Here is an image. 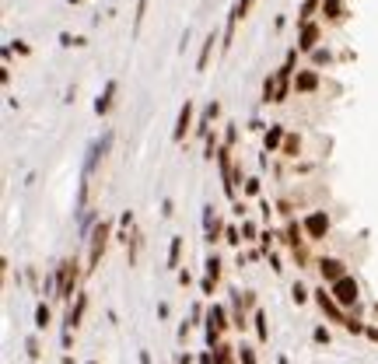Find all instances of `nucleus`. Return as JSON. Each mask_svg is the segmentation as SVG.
I'll use <instances>...</instances> for the list:
<instances>
[{"label":"nucleus","mask_w":378,"mask_h":364,"mask_svg":"<svg viewBox=\"0 0 378 364\" xmlns=\"http://www.w3.org/2000/svg\"><path fill=\"white\" fill-rule=\"evenodd\" d=\"M333 294H336L340 305H354V301H357V284L350 280V277H340L336 287H333Z\"/></svg>","instance_id":"1"},{"label":"nucleus","mask_w":378,"mask_h":364,"mask_svg":"<svg viewBox=\"0 0 378 364\" xmlns=\"http://www.w3.org/2000/svg\"><path fill=\"white\" fill-rule=\"evenodd\" d=\"M179 252H182V238H172V249H168V266H179Z\"/></svg>","instance_id":"9"},{"label":"nucleus","mask_w":378,"mask_h":364,"mask_svg":"<svg viewBox=\"0 0 378 364\" xmlns=\"http://www.w3.org/2000/svg\"><path fill=\"white\" fill-rule=\"evenodd\" d=\"M105 235H109V224H102L98 231H95V242H91V263H98L102 245H105Z\"/></svg>","instance_id":"4"},{"label":"nucleus","mask_w":378,"mask_h":364,"mask_svg":"<svg viewBox=\"0 0 378 364\" xmlns=\"http://www.w3.org/2000/svg\"><path fill=\"white\" fill-rule=\"evenodd\" d=\"M322 277L326 280H340L343 277V263L340 259H322Z\"/></svg>","instance_id":"3"},{"label":"nucleus","mask_w":378,"mask_h":364,"mask_svg":"<svg viewBox=\"0 0 378 364\" xmlns=\"http://www.w3.org/2000/svg\"><path fill=\"white\" fill-rule=\"evenodd\" d=\"M280 144V126H273L270 133H266V147H277Z\"/></svg>","instance_id":"15"},{"label":"nucleus","mask_w":378,"mask_h":364,"mask_svg":"<svg viewBox=\"0 0 378 364\" xmlns=\"http://www.w3.org/2000/svg\"><path fill=\"white\" fill-rule=\"evenodd\" d=\"M189 119H193V105L186 102V105H182V112H179V126H175V140H182V137H186V130H189Z\"/></svg>","instance_id":"2"},{"label":"nucleus","mask_w":378,"mask_h":364,"mask_svg":"<svg viewBox=\"0 0 378 364\" xmlns=\"http://www.w3.org/2000/svg\"><path fill=\"white\" fill-rule=\"evenodd\" d=\"M305 298H308V294H305V287H301V284H294V301H305Z\"/></svg>","instance_id":"18"},{"label":"nucleus","mask_w":378,"mask_h":364,"mask_svg":"<svg viewBox=\"0 0 378 364\" xmlns=\"http://www.w3.org/2000/svg\"><path fill=\"white\" fill-rule=\"evenodd\" d=\"M242 7H249V0H242Z\"/></svg>","instance_id":"23"},{"label":"nucleus","mask_w":378,"mask_h":364,"mask_svg":"<svg viewBox=\"0 0 378 364\" xmlns=\"http://www.w3.org/2000/svg\"><path fill=\"white\" fill-rule=\"evenodd\" d=\"M238 357H242V364H256V354H252L249 347H242V350H238Z\"/></svg>","instance_id":"16"},{"label":"nucleus","mask_w":378,"mask_h":364,"mask_svg":"<svg viewBox=\"0 0 378 364\" xmlns=\"http://www.w3.org/2000/svg\"><path fill=\"white\" fill-rule=\"evenodd\" d=\"M210 49H214V35H207V42H203V53H200V70L207 67V56H210Z\"/></svg>","instance_id":"11"},{"label":"nucleus","mask_w":378,"mask_h":364,"mask_svg":"<svg viewBox=\"0 0 378 364\" xmlns=\"http://www.w3.org/2000/svg\"><path fill=\"white\" fill-rule=\"evenodd\" d=\"M315 340L319 343H329V329H315Z\"/></svg>","instance_id":"17"},{"label":"nucleus","mask_w":378,"mask_h":364,"mask_svg":"<svg viewBox=\"0 0 378 364\" xmlns=\"http://www.w3.org/2000/svg\"><path fill=\"white\" fill-rule=\"evenodd\" d=\"M144 7H147V0H140V4H137V25L144 21Z\"/></svg>","instance_id":"19"},{"label":"nucleus","mask_w":378,"mask_h":364,"mask_svg":"<svg viewBox=\"0 0 378 364\" xmlns=\"http://www.w3.org/2000/svg\"><path fill=\"white\" fill-rule=\"evenodd\" d=\"M308 231H312V235H322V231H326V214H312V217H308Z\"/></svg>","instance_id":"6"},{"label":"nucleus","mask_w":378,"mask_h":364,"mask_svg":"<svg viewBox=\"0 0 378 364\" xmlns=\"http://www.w3.org/2000/svg\"><path fill=\"white\" fill-rule=\"evenodd\" d=\"M298 88H301V91H312V88H315V74H301Z\"/></svg>","instance_id":"12"},{"label":"nucleus","mask_w":378,"mask_h":364,"mask_svg":"<svg viewBox=\"0 0 378 364\" xmlns=\"http://www.w3.org/2000/svg\"><path fill=\"white\" fill-rule=\"evenodd\" d=\"M91 364H95V361H91Z\"/></svg>","instance_id":"24"},{"label":"nucleus","mask_w":378,"mask_h":364,"mask_svg":"<svg viewBox=\"0 0 378 364\" xmlns=\"http://www.w3.org/2000/svg\"><path fill=\"white\" fill-rule=\"evenodd\" d=\"M256 333H259V340H266V315L263 312L256 315Z\"/></svg>","instance_id":"14"},{"label":"nucleus","mask_w":378,"mask_h":364,"mask_svg":"<svg viewBox=\"0 0 378 364\" xmlns=\"http://www.w3.org/2000/svg\"><path fill=\"white\" fill-rule=\"evenodd\" d=\"M140 364H151V354H147V350H140Z\"/></svg>","instance_id":"20"},{"label":"nucleus","mask_w":378,"mask_h":364,"mask_svg":"<svg viewBox=\"0 0 378 364\" xmlns=\"http://www.w3.org/2000/svg\"><path fill=\"white\" fill-rule=\"evenodd\" d=\"M315 35H319L315 25H305V28H301V49H312V46H315Z\"/></svg>","instance_id":"5"},{"label":"nucleus","mask_w":378,"mask_h":364,"mask_svg":"<svg viewBox=\"0 0 378 364\" xmlns=\"http://www.w3.org/2000/svg\"><path fill=\"white\" fill-rule=\"evenodd\" d=\"M112 91H116V84L109 81V88H105V95H102V98L95 102V109H98V112H109V102H112Z\"/></svg>","instance_id":"7"},{"label":"nucleus","mask_w":378,"mask_h":364,"mask_svg":"<svg viewBox=\"0 0 378 364\" xmlns=\"http://www.w3.org/2000/svg\"><path fill=\"white\" fill-rule=\"evenodd\" d=\"M207 273H210V277L217 280V273H221V263H217V256H210V259H207Z\"/></svg>","instance_id":"13"},{"label":"nucleus","mask_w":378,"mask_h":364,"mask_svg":"<svg viewBox=\"0 0 378 364\" xmlns=\"http://www.w3.org/2000/svg\"><path fill=\"white\" fill-rule=\"evenodd\" d=\"M312 7H315V0H305V14H308V11H312Z\"/></svg>","instance_id":"21"},{"label":"nucleus","mask_w":378,"mask_h":364,"mask_svg":"<svg viewBox=\"0 0 378 364\" xmlns=\"http://www.w3.org/2000/svg\"><path fill=\"white\" fill-rule=\"evenodd\" d=\"M371 340H378V329H371Z\"/></svg>","instance_id":"22"},{"label":"nucleus","mask_w":378,"mask_h":364,"mask_svg":"<svg viewBox=\"0 0 378 364\" xmlns=\"http://www.w3.org/2000/svg\"><path fill=\"white\" fill-rule=\"evenodd\" d=\"M35 326H39V329H46V326H49V308H46V305H39V308H35Z\"/></svg>","instance_id":"10"},{"label":"nucleus","mask_w":378,"mask_h":364,"mask_svg":"<svg viewBox=\"0 0 378 364\" xmlns=\"http://www.w3.org/2000/svg\"><path fill=\"white\" fill-rule=\"evenodd\" d=\"M322 14H326V18H340V14H343L340 0H326V4H322Z\"/></svg>","instance_id":"8"}]
</instances>
